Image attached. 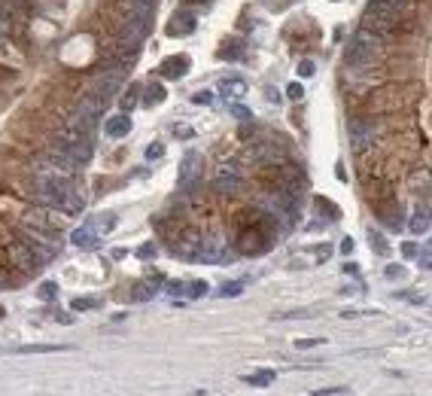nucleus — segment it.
I'll return each mask as SVG.
<instances>
[{"mask_svg": "<svg viewBox=\"0 0 432 396\" xmlns=\"http://www.w3.org/2000/svg\"><path fill=\"white\" fill-rule=\"evenodd\" d=\"M286 95H289V98H292V101H301V95H304V89H301V86H298V83H292V86H289V89H286Z\"/></svg>", "mask_w": 432, "mask_h": 396, "instance_id": "obj_29", "label": "nucleus"}, {"mask_svg": "<svg viewBox=\"0 0 432 396\" xmlns=\"http://www.w3.org/2000/svg\"><path fill=\"white\" fill-rule=\"evenodd\" d=\"M195 165H198V155H195V152H189V155L183 158V168H180V180H183V177H189V174H195V171H198V168H195Z\"/></svg>", "mask_w": 432, "mask_h": 396, "instance_id": "obj_18", "label": "nucleus"}, {"mask_svg": "<svg viewBox=\"0 0 432 396\" xmlns=\"http://www.w3.org/2000/svg\"><path fill=\"white\" fill-rule=\"evenodd\" d=\"M195 28H198V19H195V13L192 10H180V13H174L171 16V22H168V37H189V34H195Z\"/></svg>", "mask_w": 432, "mask_h": 396, "instance_id": "obj_3", "label": "nucleus"}, {"mask_svg": "<svg viewBox=\"0 0 432 396\" xmlns=\"http://www.w3.org/2000/svg\"><path fill=\"white\" fill-rule=\"evenodd\" d=\"M83 211H86V198H83L80 186H76V189H70V192L64 195V202H61V211H58V214L76 217V214H83Z\"/></svg>", "mask_w": 432, "mask_h": 396, "instance_id": "obj_6", "label": "nucleus"}, {"mask_svg": "<svg viewBox=\"0 0 432 396\" xmlns=\"http://www.w3.org/2000/svg\"><path fill=\"white\" fill-rule=\"evenodd\" d=\"M368 241H371L374 253H380V256H386V253H389V247H386V241H383V235H377V232H368Z\"/></svg>", "mask_w": 432, "mask_h": 396, "instance_id": "obj_19", "label": "nucleus"}, {"mask_svg": "<svg viewBox=\"0 0 432 396\" xmlns=\"http://www.w3.org/2000/svg\"><path fill=\"white\" fill-rule=\"evenodd\" d=\"M168 293H171V296H180V293H186V284H183V281H168Z\"/></svg>", "mask_w": 432, "mask_h": 396, "instance_id": "obj_28", "label": "nucleus"}, {"mask_svg": "<svg viewBox=\"0 0 432 396\" xmlns=\"http://www.w3.org/2000/svg\"><path fill=\"white\" fill-rule=\"evenodd\" d=\"M186 7H192V4H207V0H183Z\"/></svg>", "mask_w": 432, "mask_h": 396, "instance_id": "obj_37", "label": "nucleus"}, {"mask_svg": "<svg viewBox=\"0 0 432 396\" xmlns=\"http://www.w3.org/2000/svg\"><path fill=\"white\" fill-rule=\"evenodd\" d=\"M137 256L140 259H155V256H159V247H155V244H143V247H137Z\"/></svg>", "mask_w": 432, "mask_h": 396, "instance_id": "obj_22", "label": "nucleus"}, {"mask_svg": "<svg viewBox=\"0 0 432 396\" xmlns=\"http://www.w3.org/2000/svg\"><path fill=\"white\" fill-rule=\"evenodd\" d=\"M177 137H183V140H189V137H192V128H180V131H177Z\"/></svg>", "mask_w": 432, "mask_h": 396, "instance_id": "obj_36", "label": "nucleus"}, {"mask_svg": "<svg viewBox=\"0 0 432 396\" xmlns=\"http://www.w3.org/2000/svg\"><path fill=\"white\" fill-rule=\"evenodd\" d=\"M204 293H207V284H204V281H195V284H192V290H189V296H192V299H201Z\"/></svg>", "mask_w": 432, "mask_h": 396, "instance_id": "obj_24", "label": "nucleus"}, {"mask_svg": "<svg viewBox=\"0 0 432 396\" xmlns=\"http://www.w3.org/2000/svg\"><path fill=\"white\" fill-rule=\"evenodd\" d=\"M55 296H58V284H52V281H46V284L40 287V299H43V302H52Z\"/></svg>", "mask_w": 432, "mask_h": 396, "instance_id": "obj_21", "label": "nucleus"}, {"mask_svg": "<svg viewBox=\"0 0 432 396\" xmlns=\"http://www.w3.org/2000/svg\"><path fill=\"white\" fill-rule=\"evenodd\" d=\"M4 52H7V40H4V37H0V55H4Z\"/></svg>", "mask_w": 432, "mask_h": 396, "instance_id": "obj_38", "label": "nucleus"}, {"mask_svg": "<svg viewBox=\"0 0 432 396\" xmlns=\"http://www.w3.org/2000/svg\"><path fill=\"white\" fill-rule=\"evenodd\" d=\"M98 302L95 299H73V311H89V308H95Z\"/></svg>", "mask_w": 432, "mask_h": 396, "instance_id": "obj_26", "label": "nucleus"}, {"mask_svg": "<svg viewBox=\"0 0 432 396\" xmlns=\"http://www.w3.org/2000/svg\"><path fill=\"white\" fill-rule=\"evenodd\" d=\"M155 287H159V284H152V281H143V284H137V287H134V293H131V296H134L137 302H146V299L155 293Z\"/></svg>", "mask_w": 432, "mask_h": 396, "instance_id": "obj_15", "label": "nucleus"}, {"mask_svg": "<svg viewBox=\"0 0 432 396\" xmlns=\"http://www.w3.org/2000/svg\"><path fill=\"white\" fill-rule=\"evenodd\" d=\"M298 73H301V76H313V73H317V67H313L310 58H304V61L298 64Z\"/></svg>", "mask_w": 432, "mask_h": 396, "instance_id": "obj_27", "label": "nucleus"}, {"mask_svg": "<svg viewBox=\"0 0 432 396\" xmlns=\"http://www.w3.org/2000/svg\"><path fill=\"white\" fill-rule=\"evenodd\" d=\"M241 381L244 384H250V387H268L271 381H274V372H259V375H241Z\"/></svg>", "mask_w": 432, "mask_h": 396, "instance_id": "obj_14", "label": "nucleus"}, {"mask_svg": "<svg viewBox=\"0 0 432 396\" xmlns=\"http://www.w3.org/2000/svg\"><path fill=\"white\" fill-rule=\"evenodd\" d=\"M417 259H420V268H429V247L417 250Z\"/></svg>", "mask_w": 432, "mask_h": 396, "instance_id": "obj_31", "label": "nucleus"}, {"mask_svg": "<svg viewBox=\"0 0 432 396\" xmlns=\"http://www.w3.org/2000/svg\"><path fill=\"white\" fill-rule=\"evenodd\" d=\"M192 101H195V104H210V101H213V92L201 89V92H195V95H192Z\"/></svg>", "mask_w": 432, "mask_h": 396, "instance_id": "obj_25", "label": "nucleus"}, {"mask_svg": "<svg viewBox=\"0 0 432 396\" xmlns=\"http://www.w3.org/2000/svg\"><path fill=\"white\" fill-rule=\"evenodd\" d=\"M320 341H323V338H301V341H298V347H317Z\"/></svg>", "mask_w": 432, "mask_h": 396, "instance_id": "obj_34", "label": "nucleus"}, {"mask_svg": "<svg viewBox=\"0 0 432 396\" xmlns=\"http://www.w3.org/2000/svg\"><path fill=\"white\" fill-rule=\"evenodd\" d=\"M231 113H234V116H241V119H253V113H250V110H244V107H238V104L231 107Z\"/></svg>", "mask_w": 432, "mask_h": 396, "instance_id": "obj_32", "label": "nucleus"}, {"mask_svg": "<svg viewBox=\"0 0 432 396\" xmlns=\"http://www.w3.org/2000/svg\"><path fill=\"white\" fill-rule=\"evenodd\" d=\"M317 208H320V211H326V214H329V220H338V217H341L338 205H332L329 198H317Z\"/></svg>", "mask_w": 432, "mask_h": 396, "instance_id": "obj_20", "label": "nucleus"}, {"mask_svg": "<svg viewBox=\"0 0 432 396\" xmlns=\"http://www.w3.org/2000/svg\"><path fill=\"white\" fill-rule=\"evenodd\" d=\"M241 293H244V284H241V281L222 284V290H219V296H222V299H234V296H241Z\"/></svg>", "mask_w": 432, "mask_h": 396, "instance_id": "obj_17", "label": "nucleus"}, {"mask_svg": "<svg viewBox=\"0 0 432 396\" xmlns=\"http://www.w3.org/2000/svg\"><path fill=\"white\" fill-rule=\"evenodd\" d=\"M216 55H219V58H225V61H241L247 52H244V46H241V43H228V46H222Z\"/></svg>", "mask_w": 432, "mask_h": 396, "instance_id": "obj_13", "label": "nucleus"}, {"mask_svg": "<svg viewBox=\"0 0 432 396\" xmlns=\"http://www.w3.org/2000/svg\"><path fill=\"white\" fill-rule=\"evenodd\" d=\"M131 131V119H128V113H119V116H110L107 122H104V134L107 137H113V140H119V137H125Z\"/></svg>", "mask_w": 432, "mask_h": 396, "instance_id": "obj_5", "label": "nucleus"}, {"mask_svg": "<svg viewBox=\"0 0 432 396\" xmlns=\"http://www.w3.org/2000/svg\"><path fill=\"white\" fill-rule=\"evenodd\" d=\"M70 241H73L76 247H80V250H92V247H95V241H98V232H95V229L86 223L83 229H76V232L70 235Z\"/></svg>", "mask_w": 432, "mask_h": 396, "instance_id": "obj_8", "label": "nucleus"}, {"mask_svg": "<svg viewBox=\"0 0 432 396\" xmlns=\"http://www.w3.org/2000/svg\"><path fill=\"white\" fill-rule=\"evenodd\" d=\"M162 155H165V146H162V143L146 146V158H149V162H155V158H162Z\"/></svg>", "mask_w": 432, "mask_h": 396, "instance_id": "obj_23", "label": "nucleus"}, {"mask_svg": "<svg viewBox=\"0 0 432 396\" xmlns=\"http://www.w3.org/2000/svg\"><path fill=\"white\" fill-rule=\"evenodd\" d=\"M55 350H70L67 344H22L16 353H55Z\"/></svg>", "mask_w": 432, "mask_h": 396, "instance_id": "obj_11", "label": "nucleus"}, {"mask_svg": "<svg viewBox=\"0 0 432 396\" xmlns=\"http://www.w3.org/2000/svg\"><path fill=\"white\" fill-rule=\"evenodd\" d=\"M189 67H192V58H189V55H171V58H165V61L159 64V70H162L165 79H180V76H186Z\"/></svg>", "mask_w": 432, "mask_h": 396, "instance_id": "obj_4", "label": "nucleus"}, {"mask_svg": "<svg viewBox=\"0 0 432 396\" xmlns=\"http://www.w3.org/2000/svg\"><path fill=\"white\" fill-rule=\"evenodd\" d=\"M350 250H353V241H350V238H344V241H341V253H344V256H347V253H350Z\"/></svg>", "mask_w": 432, "mask_h": 396, "instance_id": "obj_35", "label": "nucleus"}, {"mask_svg": "<svg viewBox=\"0 0 432 396\" xmlns=\"http://www.w3.org/2000/svg\"><path fill=\"white\" fill-rule=\"evenodd\" d=\"M89 226H92L98 235H107V232H113V226H116V217H113V214H101L98 220H89Z\"/></svg>", "mask_w": 432, "mask_h": 396, "instance_id": "obj_12", "label": "nucleus"}, {"mask_svg": "<svg viewBox=\"0 0 432 396\" xmlns=\"http://www.w3.org/2000/svg\"><path fill=\"white\" fill-rule=\"evenodd\" d=\"M137 92H140V86H128V92L119 98V107H122V113H128V110L137 104Z\"/></svg>", "mask_w": 432, "mask_h": 396, "instance_id": "obj_16", "label": "nucleus"}, {"mask_svg": "<svg viewBox=\"0 0 432 396\" xmlns=\"http://www.w3.org/2000/svg\"><path fill=\"white\" fill-rule=\"evenodd\" d=\"M143 92H146V98H143V104H146V107H155V104H162V101H165V95H168L162 83H149Z\"/></svg>", "mask_w": 432, "mask_h": 396, "instance_id": "obj_10", "label": "nucleus"}, {"mask_svg": "<svg viewBox=\"0 0 432 396\" xmlns=\"http://www.w3.org/2000/svg\"><path fill=\"white\" fill-rule=\"evenodd\" d=\"M347 134H350L353 152L374 149V143H380L383 137V119H377V113H356L347 122Z\"/></svg>", "mask_w": 432, "mask_h": 396, "instance_id": "obj_1", "label": "nucleus"}, {"mask_svg": "<svg viewBox=\"0 0 432 396\" xmlns=\"http://www.w3.org/2000/svg\"><path fill=\"white\" fill-rule=\"evenodd\" d=\"M320 393H350V387H323V390H317V396Z\"/></svg>", "mask_w": 432, "mask_h": 396, "instance_id": "obj_33", "label": "nucleus"}, {"mask_svg": "<svg viewBox=\"0 0 432 396\" xmlns=\"http://www.w3.org/2000/svg\"><path fill=\"white\" fill-rule=\"evenodd\" d=\"M417 250H420V247H417V244H411V241H405V244H402V253H405L408 259H414V256H417Z\"/></svg>", "mask_w": 432, "mask_h": 396, "instance_id": "obj_30", "label": "nucleus"}, {"mask_svg": "<svg viewBox=\"0 0 432 396\" xmlns=\"http://www.w3.org/2000/svg\"><path fill=\"white\" fill-rule=\"evenodd\" d=\"M219 92L228 95L231 101H241V98L247 95V83H244L241 76H228V79H222V83H219Z\"/></svg>", "mask_w": 432, "mask_h": 396, "instance_id": "obj_7", "label": "nucleus"}, {"mask_svg": "<svg viewBox=\"0 0 432 396\" xmlns=\"http://www.w3.org/2000/svg\"><path fill=\"white\" fill-rule=\"evenodd\" d=\"M408 226H411L414 235H426L429 232V205H426V198H423V205H417V211H414Z\"/></svg>", "mask_w": 432, "mask_h": 396, "instance_id": "obj_9", "label": "nucleus"}, {"mask_svg": "<svg viewBox=\"0 0 432 396\" xmlns=\"http://www.w3.org/2000/svg\"><path fill=\"white\" fill-rule=\"evenodd\" d=\"M371 211L377 214V220L392 229V232H399L405 226V208L399 205V198L392 195V198H383V202H371Z\"/></svg>", "mask_w": 432, "mask_h": 396, "instance_id": "obj_2", "label": "nucleus"}]
</instances>
